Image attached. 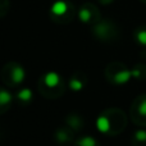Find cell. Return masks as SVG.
Instances as JSON below:
<instances>
[{
	"label": "cell",
	"instance_id": "1",
	"mask_svg": "<svg viewBox=\"0 0 146 146\" xmlns=\"http://www.w3.org/2000/svg\"><path fill=\"white\" fill-rule=\"evenodd\" d=\"M45 83L50 87H55L59 83V76L55 72H50L45 76Z\"/></svg>",
	"mask_w": 146,
	"mask_h": 146
},
{
	"label": "cell",
	"instance_id": "2",
	"mask_svg": "<svg viewBox=\"0 0 146 146\" xmlns=\"http://www.w3.org/2000/svg\"><path fill=\"white\" fill-rule=\"evenodd\" d=\"M67 10V4L64 1H56L55 4L51 7V12L56 15H62L64 14Z\"/></svg>",
	"mask_w": 146,
	"mask_h": 146
},
{
	"label": "cell",
	"instance_id": "3",
	"mask_svg": "<svg viewBox=\"0 0 146 146\" xmlns=\"http://www.w3.org/2000/svg\"><path fill=\"white\" fill-rule=\"evenodd\" d=\"M96 126H98L100 132H108L110 129V123H109L108 118H105V117H100L96 122Z\"/></svg>",
	"mask_w": 146,
	"mask_h": 146
},
{
	"label": "cell",
	"instance_id": "4",
	"mask_svg": "<svg viewBox=\"0 0 146 146\" xmlns=\"http://www.w3.org/2000/svg\"><path fill=\"white\" fill-rule=\"evenodd\" d=\"M132 76H133V72H128V71L121 72L115 76V82L117 83H123V82H126V81H128Z\"/></svg>",
	"mask_w": 146,
	"mask_h": 146
},
{
	"label": "cell",
	"instance_id": "5",
	"mask_svg": "<svg viewBox=\"0 0 146 146\" xmlns=\"http://www.w3.org/2000/svg\"><path fill=\"white\" fill-rule=\"evenodd\" d=\"M23 78H25V71H23L22 67H15L14 71H13V80L15 82H22Z\"/></svg>",
	"mask_w": 146,
	"mask_h": 146
},
{
	"label": "cell",
	"instance_id": "6",
	"mask_svg": "<svg viewBox=\"0 0 146 146\" xmlns=\"http://www.w3.org/2000/svg\"><path fill=\"white\" fill-rule=\"evenodd\" d=\"M10 100H12V95L5 90H0V104L5 105V104L10 103Z\"/></svg>",
	"mask_w": 146,
	"mask_h": 146
},
{
	"label": "cell",
	"instance_id": "7",
	"mask_svg": "<svg viewBox=\"0 0 146 146\" xmlns=\"http://www.w3.org/2000/svg\"><path fill=\"white\" fill-rule=\"evenodd\" d=\"M136 38H137V41H139L141 45L146 46V30H145V28H142V30H139V31H137Z\"/></svg>",
	"mask_w": 146,
	"mask_h": 146
},
{
	"label": "cell",
	"instance_id": "8",
	"mask_svg": "<svg viewBox=\"0 0 146 146\" xmlns=\"http://www.w3.org/2000/svg\"><path fill=\"white\" fill-rule=\"evenodd\" d=\"M18 98L23 101H28V100H31V98H32V92H31V90H28V88H25V90H22L19 94H18Z\"/></svg>",
	"mask_w": 146,
	"mask_h": 146
},
{
	"label": "cell",
	"instance_id": "9",
	"mask_svg": "<svg viewBox=\"0 0 146 146\" xmlns=\"http://www.w3.org/2000/svg\"><path fill=\"white\" fill-rule=\"evenodd\" d=\"M80 145L81 146H96V141L92 137H85V139L81 140Z\"/></svg>",
	"mask_w": 146,
	"mask_h": 146
},
{
	"label": "cell",
	"instance_id": "10",
	"mask_svg": "<svg viewBox=\"0 0 146 146\" xmlns=\"http://www.w3.org/2000/svg\"><path fill=\"white\" fill-rule=\"evenodd\" d=\"M137 110H139V113L141 114L142 117H146V98L142 99L141 103L139 104V108H137Z\"/></svg>",
	"mask_w": 146,
	"mask_h": 146
},
{
	"label": "cell",
	"instance_id": "11",
	"mask_svg": "<svg viewBox=\"0 0 146 146\" xmlns=\"http://www.w3.org/2000/svg\"><path fill=\"white\" fill-rule=\"evenodd\" d=\"M135 137H136L139 141H146V132L145 131H137L136 135H135Z\"/></svg>",
	"mask_w": 146,
	"mask_h": 146
},
{
	"label": "cell",
	"instance_id": "12",
	"mask_svg": "<svg viewBox=\"0 0 146 146\" xmlns=\"http://www.w3.org/2000/svg\"><path fill=\"white\" fill-rule=\"evenodd\" d=\"M80 18L83 21V22H87V21L90 19V13H88L86 9L81 10V13H80Z\"/></svg>",
	"mask_w": 146,
	"mask_h": 146
},
{
	"label": "cell",
	"instance_id": "13",
	"mask_svg": "<svg viewBox=\"0 0 146 146\" xmlns=\"http://www.w3.org/2000/svg\"><path fill=\"white\" fill-rule=\"evenodd\" d=\"M71 87L73 88V90H81L82 88V83L80 82V81H76V80H73L72 82H71Z\"/></svg>",
	"mask_w": 146,
	"mask_h": 146
},
{
	"label": "cell",
	"instance_id": "14",
	"mask_svg": "<svg viewBox=\"0 0 146 146\" xmlns=\"http://www.w3.org/2000/svg\"><path fill=\"white\" fill-rule=\"evenodd\" d=\"M145 1H146V0H145Z\"/></svg>",
	"mask_w": 146,
	"mask_h": 146
}]
</instances>
